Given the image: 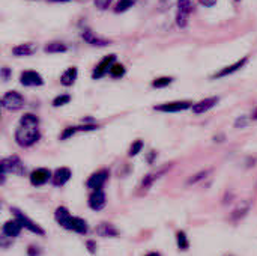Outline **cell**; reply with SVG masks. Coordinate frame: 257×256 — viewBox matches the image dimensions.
I'll list each match as a JSON object with an SVG mask.
<instances>
[{
  "label": "cell",
  "instance_id": "obj_30",
  "mask_svg": "<svg viewBox=\"0 0 257 256\" xmlns=\"http://www.w3.org/2000/svg\"><path fill=\"white\" fill-rule=\"evenodd\" d=\"M142 149H143V142H142V140H136V142H133L130 151H128V155H130V157H136Z\"/></svg>",
  "mask_w": 257,
  "mask_h": 256
},
{
  "label": "cell",
  "instance_id": "obj_20",
  "mask_svg": "<svg viewBox=\"0 0 257 256\" xmlns=\"http://www.w3.org/2000/svg\"><path fill=\"white\" fill-rule=\"evenodd\" d=\"M78 77V69L75 66H69L62 75H60V83L63 86H72Z\"/></svg>",
  "mask_w": 257,
  "mask_h": 256
},
{
  "label": "cell",
  "instance_id": "obj_40",
  "mask_svg": "<svg viewBox=\"0 0 257 256\" xmlns=\"http://www.w3.org/2000/svg\"><path fill=\"white\" fill-rule=\"evenodd\" d=\"M236 2H239V0H236Z\"/></svg>",
  "mask_w": 257,
  "mask_h": 256
},
{
  "label": "cell",
  "instance_id": "obj_12",
  "mask_svg": "<svg viewBox=\"0 0 257 256\" xmlns=\"http://www.w3.org/2000/svg\"><path fill=\"white\" fill-rule=\"evenodd\" d=\"M90 210L93 211H101L105 205V193L102 190H95L90 193L89 196V201H87Z\"/></svg>",
  "mask_w": 257,
  "mask_h": 256
},
{
  "label": "cell",
  "instance_id": "obj_22",
  "mask_svg": "<svg viewBox=\"0 0 257 256\" xmlns=\"http://www.w3.org/2000/svg\"><path fill=\"white\" fill-rule=\"evenodd\" d=\"M66 50H68L66 45H65L63 42H57V41L48 42V44L44 47V51H45V53H65Z\"/></svg>",
  "mask_w": 257,
  "mask_h": 256
},
{
  "label": "cell",
  "instance_id": "obj_28",
  "mask_svg": "<svg viewBox=\"0 0 257 256\" xmlns=\"http://www.w3.org/2000/svg\"><path fill=\"white\" fill-rule=\"evenodd\" d=\"M211 174V170H200V172H197L196 175H193L187 183L191 186V184H197V183H200V181H203L208 175Z\"/></svg>",
  "mask_w": 257,
  "mask_h": 256
},
{
  "label": "cell",
  "instance_id": "obj_37",
  "mask_svg": "<svg viewBox=\"0 0 257 256\" xmlns=\"http://www.w3.org/2000/svg\"><path fill=\"white\" fill-rule=\"evenodd\" d=\"M9 69L8 68H2V77H3V80H8L9 78Z\"/></svg>",
  "mask_w": 257,
  "mask_h": 256
},
{
  "label": "cell",
  "instance_id": "obj_18",
  "mask_svg": "<svg viewBox=\"0 0 257 256\" xmlns=\"http://www.w3.org/2000/svg\"><path fill=\"white\" fill-rule=\"evenodd\" d=\"M54 219H56V222H57L62 228L68 229L72 216L69 214V211H68L65 207H59V208L56 210V213H54Z\"/></svg>",
  "mask_w": 257,
  "mask_h": 256
},
{
  "label": "cell",
  "instance_id": "obj_3",
  "mask_svg": "<svg viewBox=\"0 0 257 256\" xmlns=\"http://www.w3.org/2000/svg\"><path fill=\"white\" fill-rule=\"evenodd\" d=\"M2 106L9 110V112H17L20 109H23L24 106V98L20 92L17 91H9L3 95L2 98Z\"/></svg>",
  "mask_w": 257,
  "mask_h": 256
},
{
  "label": "cell",
  "instance_id": "obj_1",
  "mask_svg": "<svg viewBox=\"0 0 257 256\" xmlns=\"http://www.w3.org/2000/svg\"><path fill=\"white\" fill-rule=\"evenodd\" d=\"M41 139L39 134V119L33 113H26L20 119V125L15 130V142L23 146L29 148L35 145Z\"/></svg>",
  "mask_w": 257,
  "mask_h": 256
},
{
  "label": "cell",
  "instance_id": "obj_36",
  "mask_svg": "<svg viewBox=\"0 0 257 256\" xmlns=\"http://www.w3.org/2000/svg\"><path fill=\"white\" fill-rule=\"evenodd\" d=\"M38 253H39V249H36L33 246L29 247V256H38Z\"/></svg>",
  "mask_w": 257,
  "mask_h": 256
},
{
  "label": "cell",
  "instance_id": "obj_29",
  "mask_svg": "<svg viewBox=\"0 0 257 256\" xmlns=\"http://www.w3.org/2000/svg\"><path fill=\"white\" fill-rule=\"evenodd\" d=\"M69 101H71V95L63 94V95H59V97H56V98L53 100V106H54V107H60V106L68 104Z\"/></svg>",
  "mask_w": 257,
  "mask_h": 256
},
{
  "label": "cell",
  "instance_id": "obj_26",
  "mask_svg": "<svg viewBox=\"0 0 257 256\" xmlns=\"http://www.w3.org/2000/svg\"><path fill=\"white\" fill-rule=\"evenodd\" d=\"M172 81H173V77H158L152 81V86L157 89H161V88H167L169 84H172Z\"/></svg>",
  "mask_w": 257,
  "mask_h": 256
},
{
  "label": "cell",
  "instance_id": "obj_9",
  "mask_svg": "<svg viewBox=\"0 0 257 256\" xmlns=\"http://www.w3.org/2000/svg\"><path fill=\"white\" fill-rule=\"evenodd\" d=\"M116 63V54H110V56H105L93 69V74L92 77L93 78H101L104 77L107 72H110V68Z\"/></svg>",
  "mask_w": 257,
  "mask_h": 256
},
{
  "label": "cell",
  "instance_id": "obj_15",
  "mask_svg": "<svg viewBox=\"0 0 257 256\" xmlns=\"http://www.w3.org/2000/svg\"><path fill=\"white\" fill-rule=\"evenodd\" d=\"M71 169H68V167H59V169H56V172L53 174V184L56 186V187H62V186H65L68 181H69V178H71Z\"/></svg>",
  "mask_w": 257,
  "mask_h": 256
},
{
  "label": "cell",
  "instance_id": "obj_38",
  "mask_svg": "<svg viewBox=\"0 0 257 256\" xmlns=\"http://www.w3.org/2000/svg\"><path fill=\"white\" fill-rule=\"evenodd\" d=\"M146 256H161L160 253H157V252H151V253H148Z\"/></svg>",
  "mask_w": 257,
  "mask_h": 256
},
{
  "label": "cell",
  "instance_id": "obj_10",
  "mask_svg": "<svg viewBox=\"0 0 257 256\" xmlns=\"http://www.w3.org/2000/svg\"><path fill=\"white\" fill-rule=\"evenodd\" d=\"M81 38H83L87 44H90V45H93V47H105V45H110V41H108V39H104V38L98 36L95 32H92V30L87 29V27L83 29Z\"/></svg>",
  "mask_w": 257,
  "mask_h": 256
},
{
  "label": "cell",
  "instance_id": "obj_34",
  "mask_svg": "<svg viewBox=\"0 0 257 256\" xmlns=\"http://www.w3.org/2000/svg\"><path fill=\"white\" fill-rule=\"evenodd\" d=\"M86 246H87V249H89L90 253H96V243H95V241L89 240V241L86 243Z\"/></svg>",
  "mask_w": 257,
  "mask_h": 256
},
{
  "label": "cell",
  "instance_id": "obj_39",
  "mask_svg": "<svg viewBox=\"0 0 257 256\" xmlns=\"http://www.w3.org/2000/svg\"><path fill=\"white\" fill-rule=\"evenodd\" d=\"M251 118H253V119H257V109H256V110H254V112H253Z\"/></svg>",
  "mask_w": 257,
  "mask_h": 256
},
{
  "label": "cell",
  "instance_id": "obj_31",
  "mask_svg": "<svg viewBox=\"0 0 257 256\" xmlns=\"http://www.w3.org/2000/svg\"><path fill=\"white\" fill-rule=\"evenodd\" d=\"M75 133H78V125L68 127V128H65V130L62 131V134H60V140H66V139H69L71 136H74Z\"/></svg>",
  "mask_w": 257,
  "mask_h": 256
},
{
  "label": "cell",
  "instance_id": "obj_4",
  "mask_svg": "<svg viewBox=\"0 0 257 256\" xmlns=\"http://www.w3.org/2000/svg\"><path fill=\"white\" fill-rule=\"evenodd\" d=\"M193 103L191 101H172V103H164V104H158L154 109L157 112H163V113H178V112H184L188 109H193Z\"/></svg>",
  "mask_w": 257,
  "mask_h": 256
},
{
  "label": "cell",
  "instance_id": "obj_6",
  "mask_svg": "<svg viewBox=\"0 0 257 256\" xmlns=\"http://www.w3.org/2000/svg\"><path fill=\"white\" fill-rule=\"evenodd\" d=\"M108 177H110V172H108L107 169H101V170H98V172H93V174L87 178L86 186H87L89 189H92L93 192H95V190H102V187L105 186Z\"/></svg>",
  "mask_w": 257,
  "mask_h": 256
},
{
  "label": "cell",
  "instance_id": "obj_21",
  "mask_svg": "<svg viewBox=\"0 0 257 256\" xmlns=\"http://www.w3.org/2000/svg\"><path fill=\"white\" fill-rule=\"evenodd\" d=\"M96 234L99 237H117L119 231L111 223H99L96 226Z\"/></svg>",
  "mask_w": 257,
  "mask_h": 256
},
{
  "label": "cell",
  "instance_id": "obj_33",
  "mask_svg": "<svg viewBox=\"0 0 257 256\" xmlns=\"http://www.w3.org/2000/svg\"><path fill=\"white\" fill-rule=\"evenodd\" d=\"M111 2H113V0H95L93 3H95V6H96L98 9L104 11V9H107V8L110 6Z\"/></svg>",
  "mask_w": 257,
  "mask_h": 256
},
{
  "label": "cell",
  "instance_id": "obj_16",
  "mask_svg": "<svg viewBox=\"0 0 257 256\" xmlns=\"http://www.w3.org/2000/svg\"><path fill=\"white\" fill-rule=\"evenodd\" d=\"M23 231V226L20 225V222H17L15 219L14 220H9L3 225L2 228V232H3V237H9V238H14V237H18Z\"/></svg>",
  "mask_w": 257,
  "mask_h": 256
},
{
  "label": "cell",
  "instance_id": "obj_27",
  "mask_svg": "<svg viewBox=\"0 0 257 256\" xmlns=\"http://www.w3.org/2000/svg\"><path fill=\"white\" fill-rule=\"evenodd\" d=\"M136 2H137V0H119L117 5H116V8H114V11H116V12H125V11H128L130 8H133V5H134Z\"/></svg>",
  "mask_w": 257,
  "mask_h": 256
},
{
  "label": "cell",
  "instance_id": "obj_17",
  "mask_svg": "<svg viewBox=\"0 0 257 256\" xmlns=\"http://www.w3.org/2000/svg\"><path fill=\"white\" fill-rule=\"evenodd\" d=\"M38 50V45L35 42H24V44H20V45H15L12 48V54L14 56H32L33 53H36Z\"/></svg>",
  "mask_w": 257,
  "mask_h": 256
},
{
  "label": "cell",
  "instance_id": "obj_32",
  "mask_svg": "<svg viewBox=\"0 0 257 256\" xmlns=\"http://www.w3.org/2000/svg\"><path fill=\"white\" fill-rule=\"evenodd\" d=\"M239 207H241V205H239ZM247 211H248V204H244L241 208H238V210L233 213V216H232V217H233V219H242V217L245 216V213H247Z\"/></svg>",
  "mask_w": 257,
  "mask_h": 256
},
{
  "label": "cell",
  "instance_id": "obj_8",
  "mask_svg": "<svg viewBox=\"0 0 257 256\" xmlns=\"http://www.w3.org/2000/svg\"><path fill=\"white\" fill-rule=\"evenodd\" d=\"M20 83L23 86H27V88H33V86H42L44 84V78L41 77L39 72L33 71V69H27V71H23L21 75H20Z\"/></svg>",
  "mask_w": 257,
  "mask_h": 256
},
{
  "label": "cell",
  "instance_id": "obj_24",
  "mask_svg": "<svg viewBox=\"0 0 257 256\" xmlns=\"http://www.w3.org/2000/svg\"><path fill=\"white\" fill-rule=\"evenodd\" d=\"M164 172H166V170L163 169V170H161V172H158V174H151V175L145 177V178H143V181H142V189H149V187H151V186H152V184H154V183H155V181H157V180H158Z\"/></svg>",
  "mask_w": 257,
  "mask_h": 256
},
{
  "label": "cell",
  "instance_id": "obj_23",
  "mask_svg": "<svg viewBox=\"0 0 257 256\" xmlns=\"http://www.w3.org/2000/svg\"><path fill=\"white\" fill-rule=\"evenodd\" d=\"M176 243H178V247L181 250H187L190 247V241H188L187 234L184 231H178L176 232Z\"/></svg>",
  "mask_w": 257,
  "mask_h": 256
},
{
  "label": "cell",
  "instance_id": "obj_35",
  "mask_svg": "<svg viewBox=\"0 0 257 256\" xmlns=\"http://www.w3.org/2000/svg\"><path fill=\"white\" fill-rule=\"evenodd\" d=\"M203 6H208V8H211V6H214L215 3H217V0H199Z\"/></svg>",
  "mask_w": 257,
  "mask_h": 256
},
{
  "label": "cell",
  "instance_id": "obj_11",
  "mask_svg": "<svg viewBox=\"0 0 257 256\" xmlns=\"http://www.w3.org/2000/svg\"><path fill=\"white\" fill-rule=\"evenodd\" d=\"M50 178H53V177H51V172H50L48 169H45V167L35 169V170L30 174V183H32V186H36V187L47 184V183L50 181Z\"/></svg>",
  "mask_w": 257,
  "mask_h": 256
},
{
  "label": "cell",
  "instance_id": "obj_19",
  "mask_svg": "<svg viewBox=\"0 0 257 256\" xmlns=\"http://www.w3.org/2000/svg\"><path fill=\"white\" fill-rule=\"evenodd\" d=\"M68 231H74V232H77V234L84 235V234L89 232V225H87L83 219H80V217H72V219H71V223H69V226H68Z\"/></svg>",
  "mask_w": 257,
  "mask_h": 256
},
{
  "label": "cell",
  "instance_id": "obj_14",
  "mask_svg": "<svg viewBox=\"0 0 257 256\" xmlns=\"http://www.w3.org/2000/svg\"><path fill=\"white\" fill-rule=\"evenodd\" d=\"M247 62H248V57L245 56V57H242L241 60H238V62H235V63H232V65H229V66L223 68L221 71H218L212 78H223V77H226V75H230V74H233V72L239 71V69L247 63Z\"/></svg>",
  "mask_w": 257,
  "mask_h": 256
},
{
  "label": "cell",
  "instance_id": "obj_13",
  "mask_svg": "<svg viewBox=\"0 0 257 256\" xmlns=\"http://www.w3.org/2000/svg\"><path fill=\"white\" fill-rule=\"evenodd\" d=\"M220 101L218 97H209V98H205V100H200L199 103H196L193 106V112L200 115V113H206L209 112L214 106H217V103Z\"/></svg>",
  "mask_w": 257,
  "mask_h": 256
},
{
  "label": "cell",
  "instance_id": "obj_7",
  "mask_svg": "<svg viewBox=\"0 0 257 256\" xmlns=\"http://www.w3.org/2000/svg\"><path fill=\"white\" fill-rule=\"evenodd\" d=\"M191 9H193L191 0H178L176 23H178V26H179V27H185V26H187Z\"/></svg>",
  "mask_w": 257,
  "mask_h": 256
},
{
  "label": "cell",
  "instance_id": "obj_5",
  "mask_svg": "<svg viewBox=\"0 0 257 256\" xmlns=\"http://www.w3.org/2000/svg\"><path fill=\"white\" fill-rule=\"evenodd\" d=\"M17 174V175H24L26 174V169L20 160V157L14 155V157H8V158H3L2 160V174Z\"/></svg>",
  "mask_w": 257,
  "mask_h": 256
},
{
  "label": "cell",
  "instance_id": "obj_25",
  "mask_svg": "<svg viewBox=\"0 0 257 256\" xmlns=\"http://www.w3.org/2000/svg\"><path fill=\"white\" fill-rule=\"evenodd\" d=\"M113 78H120L125 75V66L122 63H114L111 68H110V72H108Z\"/></svg>",
  "mask_w": 257,
  "mask_h": 256
},
{
  "label": "cell",
  "instance_id": "obj_2",
  "mask_svg": "<svg viewBox=\"0 0 257 256\" xmlns=\"http://www.w3.org/2000/svg\"><path fill=\"white\" fill-rule=\"evenodd\" d=\"M11 213L14 214V219L17 220V222H20V225L24 228V229H27V231H30V232H33V234H38V235H45V231L38 225V223H35L32 219H29L23 211H20L18 208H11Z\"/></svg>",
  "mask_w": 257,
  "mask_h": 256
}]
</instances>
